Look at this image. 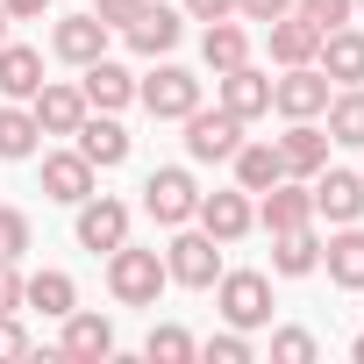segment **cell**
I'll use <instances>...</instances> for the list:
<instances>
[{
    "mask_svg": "<svg viewBox=\"0 0 364 364\" xmlns=\"http://www.w3.org/2000/svg\"><path fill=\"white\" fill-rule=\"evenodd\" d=\"M264 36H272V65H314V50H321V29L300 22V15L264 22Z\"/></svg>",
    "mask_w": 364,
    "mask_h": 364,
    "instance_id": "d4e9b609",
    "label": "cell"
},
{
    "mask_svg": "<svg viewBox=\"0 0 364 364\" xmlns=\"http://www.w3.org/2000/svg\"><path fill=\"white\" fill-rule=\"evenodd\" d=\"M50 50H58L65 65H93V58H107V22H100V15H65V22L50 29Z\"/></svg>",
    "mask_w": 364,
    "mask_h": 364,
    "instance_id": "44dd1931",
    "label": "cell"
},
{
    "mask_svg": "<svg viewBox=\"0 0 364 364\" xmlns=\"http://www.w3.org/2000/svg\"><path fill=\"white\" fill-rule=\"evenodd\" d=\"M236 15L243 22H279V15H293V0H236Z\"/></svg>",
    "mask_w": 364,
    "mask_h": 364,
    "instance_id": "74e56055",
    "label": "cell"
},
{
    "mask_svg": "<svg viewBox=\"0 0 364 364\" xmlns=\"http://www.w3.org/2000/svg\"><path fill=\"white\" fill-rule=\"evenodd\" d=\"M272 272H279V279H307V272H321V236H314V222L272 236Z\"/></svg>",
    "mask_w": 364,
    "mask_h": 364,
    "instance_id": "7402d4cb",
    "label": "cell"
},
{
    "mask_svg": "<svg viewBox=\"0 0 364 364\" xmlns=\"http://www.w3.org/2000/svg\"><path fill=\"white\" fill-rule=\"evenodd\" d=\"M321 122H328V143L364 150V86H336L328 107H321Z\"/></svg>",
    "mask_w": 364,
    "mask_h": 364,
    "instance_id": "83f0119b",
    "label": "cell"
},
{
    "mask_svg": "<svg viewBox=\"0 0 364 364\" xmlns=\"http://www.w3.org/2000/svg\"><path fill=\"white\" fill-rule=\"evenodd\" d=\"M136 100H143L157 122H186V114L200 107V79H193L186 65H157L150 79H136Z\"/></svg>",
    "mask_w": 364,
    "mask_h": 364,
    "instance_id": "8992f818",
    "label": "cell"
},
{
    "mask_svg": "<svg viewBox=\"0 0 364 364\" xmlns=\"http://www.w3.org/2000/svg\"><path fill=\"white\" fill-rule=\"evenodd\" d=\"M15 357H29V328L15 314H0V364H15Z\"/></svg>",
    "mask_w": 364,
    "mask_h": 364,
    "instance_id": "d590c367",
    "label": "cell"
},
{
    "mask_svg": "<svg viewBox=\"0 0 364 364\" xmlns=\"http://www.w3.org/2000/svg\"><path fill=\"white\" fill-rule=\"evenodd\" d=\"M307 193H314V222H328V229H343V222L364 215V178H357V171H328V164H321Z\"/></svg>",
    "mask_w": 364,
    "mask_h": 364,
    "instance_id": "30bf717a",
    "label": "cell"
},
{
    "mask_svg": "<svg viewBox=\"0 0 364 364\" xmlns=\"http://www.w3.org/2000/svg\"><path fill=\"white\" fill-rule=\"evenodd\" d=\"M72 136H79L72 150H79V157H86L93 171H114V164H129V129H122L114 114H100V107H86V122H79Z\"/></svg>",
    "mask_w": 364,
    "mask_h": 364,
    "instance_id": "8fae6325",
    "label": "cell"
},
{
    "mask_svg": "<svg viewBox=\"0 0 364 364\" xmlns=\"http://www.w3.org/2000/svg\"><path fill=\"white\" fill-rule=\"evenodd\" d=\"M164 286H171L164 250H136V243H114V250H107V293H114L122 307H157Z\"/></svg>",
    "mask_w": 364,
    "mask_h": 364,
    "instance_id": "6da1fadb",
    "label": "cell"
},
{
    "mask_svg": "<svg viewBox=\"0 0 364 364\" xmlns=\"http://www.w3.org/2000/svg\"><path fill=\"white\" fill-rule=\"evenodd\" d=\"M328 72L321 65H286V79H272V107L286 114V122H321V107H328Z\"/></svg>",
    "mask_w": 364,
    "mask_h": 364,
    "instance_id": "52a82bcc",
    "label": "cell"
},
{
    "mask_svg": "<svg viewBox=\"0 0 364 364\" xmlns=\"http://www.w3.org/2000/svg\"><path fill=\"white\" fill-rule=\"evenodd\" d=\"M215 93H222V107H229L236 122H257V114H272V79H264L257 65L215 72Z\"/></svg>",
    "mask_w": 364,
    "mask_h": 364,
    "instance_id": "4fadbf2b",
    "label": "cell"
},
{
    "mask_svg": "<svg viewBox=\"0 0 364 364\" xmlns=\"http://www.w3.org/2000/svg\"><path fill=\"white\" fill-rule=\"evenodd\" d=\"M229 15H236V0H186V22H229Z\"/></svg>",
    "mask_w": 364,
    "mask_h": 364,
    "instance_id": "ab89813d",
    "label": "cell"
},
{
    "mask_svg": "<svg viewBox=\"0 0 364 364\" xmlns=\"http://www.w3.org/2000/svg\"><path fill=\"white\" fill-rule=\"evenodd\" d=\"M215 307H222V321L229 328H264L272 321V279L264 272H222L215 279Z\"/></svg>",
    "mask_w": 364,
    "mask_h": 364,
    "instance_id": "3957f363",
    "label": "cell"
},
{
    "mask_svg": "<svg viewBox=\"0 0 364 364\" xmlns=\"http://www.w3.org/2000/svg\"><path fill=\"white\" fill-rule=\"evenodd\" d=\"M350 357H357V364H364V336H357V343H350Z\"/></svg>",
    "mask_w": 364,
    "mask_h": 364,
    "instance_id": "b9f144b4",
    "label": "cell"
},
{
    "mask_svg": "<svg viewBox=\"0 0 364 364\" xmlns=\"http://www.w3.org/2000/svg\"><path fill=\"white\" fill-rule=\"evenodd\" d=\"M8 8V22H36V15H50V0H0Z\"/></svg>",
    "mask_w": 364,
    "mask_h": 364,
    "instance_id": "60d3db41",
    "label": "cell"
},
{
    "mask_svg": "<svg viewBox=\"0 0 364 364\" xmlns=\"http://www.w3.org/2000/svg\"><path fill=\"white\" fill-rule=\"evenodd\" d=\"M58 357H79V364H100L114 357V321L107 314H65V336H58Z\"/></svg>",
    "mask_w": 364,
    "mask_h": 364,
    "instance_id": "ac0fdd59",
    "label": "cell"
},
{
    "mask_svg": "<svg viewBox=\"0 0 364 364\" xmlns=\"http://www.w3.org/2000/svg\"><path fill=\"white\" fill-rule=\"evenodd\" d=\"M193 222H200V229L229 250V243H243V236L257 229V208H250V193H243V186H229V193H200Z\"/></svg>",
    "mask_w": 364,
    "mask_h": 364,
    "instance_id": "ba28073f",
    "label": "cell"
},
{
    "mask_svg": "<svg viewBox=\"0 0 364 364\" xmlns=\"http://www.w3.org/2000/svg\"><path fill=\"white\" fill-rule=\"evenodd\" d=\"M279 157H286V178H314L328 164V129L321 122H286V136H272Z\"/></svg>",
    "mask_w": 364,
    "mask_h": 364,
    "instance_id": "e0dca14e",
    "label": "cell"
},
{
    "mask_svg": "<svg viewBox=\"0 0 364 364\" xmlns=\"http://www.w3.org/2000/svg\"><path fill=\"white\" fill-rule=\"evenodd\" d=\"M0 43H8V8H0Z\"/></svg>",
    "mask_w": 364,
    "mask_h": 364,
    "instance_id": "7bdbcfd3",
    "label": "cell"
},
{
    "mask_svg": "<svg viewBox=\"0 0 364 364\" xmlns=\"http://www.w3.org/2000/svg\"><path fill=\"white\" fill-rule=\"evenodd\" d=\"M93 178H100V171H93L79 150H50V157H43V200H65V208H79V200L93 193Z\"/></svg>",
    "mask_w": 364,
    "mask_h": 364,
    "instance_id": "d6986e66",
    "label": "cell"
},
{
    "mask_svg": "<svg viewBox=\"0 0 364 364\" xmlns=\"http://www.w3.org/2000/svg\"><path fill=\"white\" fill-rule=\"evenodd\" d=\"M36 143H43V129H36L29 100H8V107H0V157L22 164V157H36Z\"/></svg>",
    "mask_w": 364,
    "mask_h": 364,
    "instance_id": "f546056e",
    "label": "cell"
},
{
    "mask_svg": "<svg viewBox=\"0 0 364 364\" xmlns=\"http://www.w3.org/2000/svg\"><path fill=\"white\" fill-rule=\"evenodd\" d=\"M200 357H208V364H250V336H243V328H222V336L200 343Z\"/></svg>",
    "mask_w": 364,
    "mask_h": 364,
    "instance_id": "d6a6232c",
    "label": "cell"
},
{
    "mask_svg": "<svg viewBox=\"0 0 364 364\" xmlns=\"http://www.w3.org/2000/svg\"><path fill=\"white\" fill-rule=\"evenodd\" d=\"M29 114H36V129H43V136H72V129L86 122V93H79V86H65V79H43V86L29 93Z\"/></svg>",
    "mask_w": 364,
    "mask_h": 364,
    "instance_id": "7c38bea8",
    "label": "cell"
},
{
    "mask_svg": "<svg viewBox=\"0 0 364 364\" xmlns=\"http://www.w3.org/2000/svg\"><path fill=\"white\" fill-rule=\"evenodd\" d=\"M36 86H43V50L0 43V100H29Z\"/></svg>",
    "mask_w": 364,
    "mask_h": 364,
    "instance_id": "4316f807",
    "label": "cell"
},
{
    "mask_svg": "<svg viewBox=\"0 0 364 364\" xmlns=\"http://www.w3.org/2000/svg\"><path fill=\"white\" fill-rule=\"evenodd\" d=\"M86 79H79V93H86V107H100V114H122L129 100H136V79H129V65H114V58H93V65H79Z\"/></svg>",
    "mask_w": 364,
    "mask_h": 364,
    "instance_id": "2e32d148",
    "label": "cell"
},
{
    "mask_svg": "<svg viewBox=\"0 0 364 364\" xmlns=\"http://www.w3.org/2000/svg\"><path fill=\"white\" fill-rule=\"evenodd\" d=\"M293 15H300V22H314V29L328 36V29L357 22V0H293Z\"/></svg>",
    "mask_w": 364,
    "mask_h": 364,
    "instance_id": "1f68e13d",
    "label": "cell"
},
{
    "mask_svg": "<svg viewBox=\"0 0 364 364\" xmlns=\"http://www.w3.org/2000/svg\"><path fill=\"white\" fill-rule=\"evenodd\" d=\"M22 250H29V215L22 208H0V257L22 264Z\"/></svg>",
    "mask_w": 364,
    "mask_h": 364,
    "instance_id": "e575fe53",
    "label": "cell"
},
{
    "mask_svg": "<svg viewBox=\"0 0 364 364\" xmlns=\"http://www.w3.org/2000/svg\"><path fill=\"white\" fill-rule=\"evenodd\" d=\"M229 164H236V186H243V193H264V186H279V178H286V157H279V143H250V136H243Z\"/></svg>",
    "mask_w": 364,
    "mask_h": 364,
    "instance_id": "cb8c5ba5",
    "label": "cell"
},
{
    "mask_svg": "<svg viewBox=\"0 0 364 364\" xmlns=\"http://www.w3.org/2000/svg\"><path fill=\"white\" fill-rule=\"evenodd\" d=\"M164 272H171V286L208 293V286L222 279V243H215L208 229H178V236L164 243Z\"/></svg>",
    "mask_w": 364,
    "mask_h": 364,
    "instance_id": "277c9868",
    "label": "cell"
},
{
    "mask_svg": "<svg viewBox=\"0 0 364 364\" xmlns=\"http://www.w3.org/2000/svg\"><path fill=\"white\" fill-rule=\"evenodd\" d=\"M357 178H364V171H357Z\"/></svg>",
    "mask_w": 364,
    "mask_h": 364,
    "instance_id": "f6af8a7d",
    "label": "cell"
},
{
    "mask_svg": "<svg viewBox=\"0 0 364 364\" xmlns=\"http://www.w3.org/2000/svg\"><path fill=\"white\" fill-rule=\"evenodd\" d=\"M136 8H143V0H93V15H100L107 29H129V22H136Z\"/></svg>",
    "mask_w": 364,
    "mask_h": 364,
    "instance_id": "f35d334b",
    "label": "cell"
},
{
    "mask_svg": "<svg viewBox=\"0 0 364 364\" xmlns=\"http://www.w3.org/2000/svg\"><path fill=\"white\" fill-rule=\"evenodd\" d=\"M321 264H328V279H336L343 293H364V229L343 222V229L321 243Z\"/></svg>",
    "mask_w": 364,
    "mask_h": 364,
    "instance_id": "603a6c76",
    "label": "cell"
},
{
    "mask_svg": "<svg viewBox=\"0 0 364 364\" xmlns=\"http://www.w3.org/2000/svg\"><path fill=\"white\" fill-rule=\"evenodd\" d=\"M143 357H150V364H186V357H200V343L178 328V321H157V328L143 336Z\"/></svg>",
    "mask_w": 364,
    "mask_h": 364,
    "instance_id": "4dcf8cb0",
    "label": "cell"
},
{
    "mask_svg": "<svg viewBox=\"0 0 364 364\" xmlns=\"http://www.w3.org/2000/svg\"><path fill=\"white\" fill-rule=\"evenodd\" d=\"M129 36V50L136 58H164L178 36H186V8H164V0H143V8H136V22L122 29Z\"/></svg>",
    "mask_w": 364,
    "mask_h": 364,
    "instance_id": "9c48e42d",
    "label": "cell"
},
{
    "mask_svg": "<svg viewBox=\"0 0 364 364\" xmlns=\"http://www.w3.org/2000/svg\"><path fill=\"white\" fill-rule=\"evenodd\" d=\"M243 129H250V122H236L229 107H193V114H186V157H193V164H229L236 143H243Z\"/></svg>",
    "mask_w": 364,
    "mask_h": 364,
    "instance_id": "5b68a950",
    "label": "cell"
},
{
    "mask_svg": "<svg viewBox=\"0 0 364 364\" xmlns=\"http://www.w3.org/2000/svg\"><path fill=\"white\" fill-rule=\"evenodd\" d=\"M0 314H22V272L0 257Z\"/></svg>",
    "mask_w": 364,
    "mask_h": 364,
    "instance_id": "8d00e7d4",
    "label": "cell"
},
{
    "mask_svg": "<svg viewBox=\"0 0 364 364\" xmlns=\"http://www.w3.org/2000/svg\"><path fill=\"white\" fill-rule=\"evenodd\" d=\"M314 65L328 72V86H364V29H357V22L328 29L321 50H314Z\"/></svg>",
    "mask_w": 364,
    "mask_h": 364,
    "instance_id": "9a60e30c",
    "label": "cell"
},
{
    "mask_svg": "<svg viewBox=\"0 0 364 364\" xmlns=\"http://www.w3.org/2000/svg\"><path fill=\"white\" fill-rule=\"evenodd\" d=\"M22 307H36L43 321H65V314L79 307V286H72L65 272H29V279H22Z\"/></svg>",
    "mask_w": 364,
    "mask_h": 364,
    "instance_id": "484cf974",
    "label": "cell"
},
{
    "mask_svg": "<svg viewBox=\"0 0 364 364\" xmlns=\"http://www.w3.org/2000/svg\"><path fill=\"white\" fill-rule=\"evenodd\" d=\"M114 243H129V208L107 193H86L79 200V250H114Z\"/></svg>",
    "mask_w": 364,
    "mask_h": 364,
    "instance_id": "5bb4252c",
    "label": "cell"
},
{
    "mask_svg": "<svg viewBox=\"0 0 364 364\" xmlns=\"http://www.w3.org/2000/svg\"><path fill=\"white\" fill-rule=\"evenodd\" d=\"M272 364H314V336L307 328H272Z\"/></svg>",
    "mask_w": 364,
    "mask_h": 364,
    "instance_id": "836d02e7",
    "label": "cell"
},
{
    "mask_svg": "<svg viewBox=\"0 0 364 364\" xmlns=\"http://www.w3.org/2000/svg\"><path fill=\"white\" fill-rule=\"evenodd\" d=\"M357 22H364V0H357Z\"/></svg>",
    "mask_w": 364,
    "mask_h": 364,
    "instance_id": "ee69618b",
    "label": "cell"
},
{
    "mask_svg": "<svg viewBox=\"0 0 364 364\" xmlns=\"http://www.w3.org/2000/svg\"><path fill=\"white\" fill-rule=\"evenodd\" d=\"M193 208H200V186H193V171H186V164H157V171L143 178V215H150V222L186 229Z\"/></svg>",
    "mask_w": 364,
    "mask_h": 364,
    "instance_id": "7a4b0ae2",
    "label": "cell"
},
{
    "mask_svg": "<svg viewBox=\"0 0 364 364\" xmlns=\"http://www.w3.org/2000/svg\"><path fill=\"white\" fill-rule=\"evenodd\" d=\"M200 58H208V72H236V65H250V36H243V22H236V15H229V22H208Z\"/></svg>",
    "mask_w": 364,
    "mask_h": 364,
    "instance_id": "f1b7e54d",
    "label": "cell"
},
{
    "mask_svg": "<svg viewBox=\"0 0 364 364\" xmlns=\"http://www.w3.org/2000/svg\"><path fill=\"white\" fill-rule=\"evenodd\" d=\"M257 222L279 236V229H300V222H314V193L300 186V178H279V186H264L257 193Z\"/></svg>",
    "mask_w": 364,
    "mask_h": 364,
    "instance_id": "ffe728a7",
    "label": "cell"
}]
</instances>
